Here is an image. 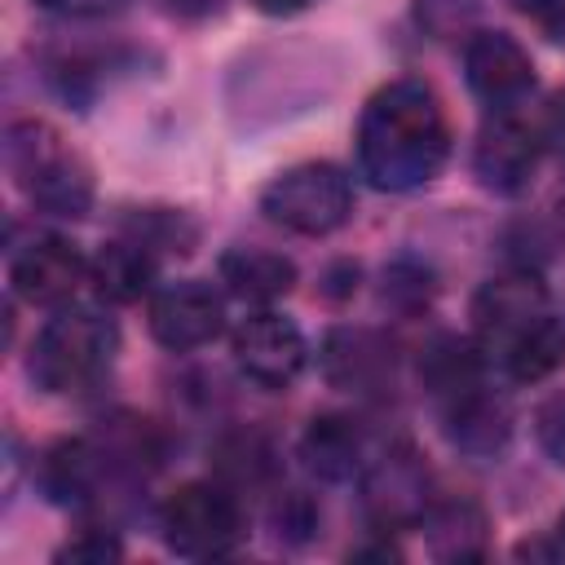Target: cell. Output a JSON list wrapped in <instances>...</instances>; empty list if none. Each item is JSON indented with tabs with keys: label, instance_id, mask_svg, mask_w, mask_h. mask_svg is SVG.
Listing matches in <instances>:
<instances>
[{
	"label": "cell",
	"instance_id": "cell-1",
	"mask_svg": "<svg viewBox=\"0 0 565 565\" xmlns=\"http://www.w3.org/2000/svg\"><path fill=\"white\" fill-rule=\"evenodd\" d=\"M450 154V128L437 93L419 79H393L362 106L358 163L375 190L406 194L428 185Z\"/></svg>",
	"mask_w": 565,
	"mask_h": 565
},
{
	"label": "cell",
	"instance_id": "cell-2",
	"mask_svg": "<svg viewBox=\"0 0 565 565\" xmlns=\"http://www.w3.org/2000/svg\"><path fill=\"white\" fill-rule=\"evenodd\" d=\"M115 353L119 327L88 305H71L40 327L26 371L44 393H84L110 371Z\"/></svg>",
	"mask_w": 565,
	"mask_h": 565
},
{
	"label": "cell",
	"instance_id": "cell-3",
	"mask_svg": "<svg viewBox=\"0 0 565 565\" xmlns=\"http://www.w3.org/2000/svg\"><path fill=\"white\" fill-rule=\"evenodd\" d=\"M4 163L22 185V194L31 199V207H40L44 216H62V221L88 216L93 172L62 146V137L49 124L40 119L13 124L4 132Z\"/></svg>",
	"mask_w": 565,
	"mask_h": 565
},
{
	"label": "cell",
	"instance_id": "cell-4",
	"mask_svg": "<svg viewBox=\"0 0 565 565\" xmlns=\"http://www.w3.org/2000/svg\"><path fill=\"white\" fill-rule=\"evenodd\" d=\"M159 530H163L168 552H177L185 561L230 556L247 539L243 508L225 481H190L177 494H168V503L159 512Z\"/></svg>",
	"mask_w": 565,
	"mask_h": 565
},
{
	"label": "cell",
	"instance_id": "cell-5",
	"mask_svg": "<svg viewBox=\"0 0 565 565\" xmlns=\"http://www.w3.org/2000/svg\"><path fill=\"white\" fill-rule=\"evenodd\" d=\"M260 212L291 234L322 238L353 216V185L335 163H296L265 185Z\"/></svg>",
	"mask_w": 565,
	"mask_h": 565
},
{
	"label": "cell",
	"instance_id": "cell-6",
	"mask_svg": "<svg viewBox=\"0 0 565 565\" xmlns=\"http://www.w3.org/2000/svg\"><path fill=\"white\" fill-rule=\"evenodd\" d=\"M362 508L384 534L424 521L433 508V477L411 441H393L362 463Z\"/></svg>",
	"mask_w": 565,
	"mask_h": 565
},
{
	"label": "cell",
	"instance_id": "cell-7",
	"mask_svg": "<svg viewBox=\"0 0 565 565\" xmlns=\"http://www.w3.org/2000/svg\"><path fill=\"white\" fill-rule=\"evenodd\" d=\"M552 305H547V287L539 282V274L530 269H508V274H494L477 300H472V322H477V335L490 353H503L516 335H525L539 318H547Z\"/></svg>",
	"mask_w": 565,
	"mask_h": 565
},
{
	"label": "cell",
	"instance_id": "cell-8",
	"mask_svg": "<svg viewBox=\"0 0 565 565\" xmlns=\"http://www.w3.org/2000/svg\"><path fill=\"white\" fill-rule=\"evenodd\" d=\"M305 358H309L305 335L282 313L260 309V313L243 318V327L234 331V362L260 388H287V384H296V375L305 371Z\"/></svg>",
	"mask_w": 565,
	"mask_h": 565
},
{
	"label": "cell",
	"instance_id": "cell-9",
	"mask_svg": "<svg viewBox=\"0 0 565 565\" xmlns=\"http://www.w3.org/2000/svg\"><path fill=\"white\" fill-rule=\"evenodd\" d=\"M318 366L331 388L358 393V397L388 393L393 375H397L393 344L371 327H331L318 349Z\"/></svg>",
	"mask_w": 565,
	"mask_h": 565
},
{
	"label": "cell",
	"instance_id": "cell-10",
	"mask_svg": "<svg viewBox=\"0 0 565 565\" xmlns=\"http://www.w3.org/2000/svg\"><path fill=\"white\" fill-rule=\"evenodd\" d=\"M221 331H225V300L207 282L185 278V282H172V287L154 291V300H150V335L163 349L190 353V349L212 344Z\"/></svg>",
	"mask_w": 565,
	"mask_h": 565
},
{
	"label": "cell",
	"instance_id": "cell-11",
	"mask_svg": "<svg viewBox=\"0 0 565 565\" xmlns=\"http://www.w3.org/2000/svg\"><path fill=\"white\" fill-rule=\"evenodd\" d=\"M539 154H543V137L512 110H499L472 146V172L494 194H521L534 181Z\"/></svg>",
	"mask_w": 565,
	"mask_h": 565
},
{
	"label": "cell",
	"instance_id": "cell-12",
	"mask_svg": "<svg viewBox=\"0 0 565 565\" xmlns=\"http://www.w3.org/2000/svg\"><path fill=\"white\" fill-rule=\"evenodd\" d=\"M463 75L494 110H512L534 88V62L508 31H472L463 44Z\"/></svg>",
	"mask_w": 565,
	"mask_h": 565
},
{
	"label": "cell",
	"instance_id": "cell-13",
	"mask_svg": "<svg viewBox=\"0 0 565 565\" xmlns=\"http://www.w3.org/2000/svg\"><path fill=\"white\" fill-rule=\"evenodd\" d=\"M88 278V260L66 238H31L9 260V287L26 305H62Z\"/></svg>",
	"mask_w": 565,
	"mask_h": 565
},
{
	"label": "cell",
	"instance_id": "cell-14",
	"mask_svg": "<svg viewBox=\"0 0 565 565\" xmlns=\"http://www.w3.org/2000/svg\"><path fill=\"white\" fill-rule=\"evenodd\" d=\"M441 428L455 450H463L472 459H490L512 437V411L499 393H490L486 384H472L441 402Z\"/></svg>",
	"mask_w": 565,
	"mask_h": 565
},
{
	"label": "cell",
	"instance_id": "cell-15",
	"mask_svg": "<svg viewBox=\"0 0 565 565\" xmlns=\"http://www.w3.org/2000/svg\"><path fill=\"white\" fill-rule=\"evenodd\" d=\"M102 472H110V459H106L102 441H88V437H71V441L49 446L40 455V468H35L40 490L62 508L88 503L102 486Z\"/></svg>",
	"mask_w": 565,
	"mask_h": 565
},
{
	"label": "cell",
	"instance_id": "cell-16",
	"mask_svg": "<svg viewBox=\"0 0 565 565\" xmlns=\"http://www.w3.org/2000/svg\"><path fill=\"white\" fill-rule=\"evenodd\" d=\"M216 274L225 282V291L247 305H274L278 296H287L296 287V265L269 247H230V252H221Z\"/></svg>",
	"mask_w": 565,
	"mask_h": 565
},
{
	"label": "cell",
	"instance_id": "cell-17",
	"mask_svg": "<svg viewBox=\"0 0 565 565\" xmlns=\"http://www.w3.org/2000/svg\"><path fill=\"white\" fill-rule=\"evenodd\" d=\"M424 534L437 561H477L486 556V539H490V521L472 499H433V508L424 512Z\"/></svg>",
	"mask_w": 565,
	"mask_h": 565
},
{
	"label": "cell",
	"instance_id": "cell-18",
	"mask_svg": "<svg viewBox=\"0 0 565 565\" xmlns=\"http://www.w3.org/2000/svg\"><path fill=\"white\" fill-rule=\"evenodd\" d=\"M88 282L102 300L110 305H132L154 287V252L124 238V243H106L93 260H88Z\"/></svg>",
	"mask_w": 565,
	"mask_h": 565
},
{
	"label": "cell",
	"instance_id": "cell-19",
	"mask_svg": "<svg viewBox=\"0 0 565 565\" xmlns=\"http://www.w3.org/2000/svg\"><path fill=\"white\" fill-rule=\"evenodd\" d=\"M300 459L318 477L344 481L353 477V468H362V437L344 415H318L300 437Z\"/></svg>",
	"mask_w": 565,
	"mask_h": 565
},
{
	"label": "cell",
	"instance_id": "cell-20",
	"mask_svg": "<svg viewBox=\"0 0 565 565\" xmlns=\"http://www.w3.org/2000/svg\"><path fill=\"white\" fill-rule=\"evenodd\" d=\"M419 380L441 406L446 397L481 384V349L459 335H437L419 358Z\"/></svg>",
	"mask_w": 565,
	"mask_h": 565
},
{
	"label": "cell",
	"instance_id": "cell-21",
	"mask_svg": "<svg viewBox=\"0 0 565 565\" xmlns=\"http://www.w3.org/2000/svg\"><path fill=\"white\" fill-rule=\"evenodd\" d=\"M499 358H503L508 375L521 380V384L547 380L552 371L565 366V318H556V313L539 318V322H534L525 335H516Z\"/></svg>",
	"mask_w": 565,
	"mask_h": 565
},
{
	"label": "cell",
	"instance_id": "cell-22",
	"mask_svg": "<svg viewBox=\"0 0 565 565\" xmlns=\"http://www.w3.org/2000/svg\"><path fill=\"white\" fill-rule=\"evenodd\" d=\"M212 468L216 477L234 490V486H260L274 477V446L260 433H225L212 450Z\"/></svg>",
	"mask_w": 565,
	"mask_h": 565
},
{
	"label": "cell",
	"instance_id": "cell-23",
	"mask_svg": "<svg viewBox=\"0 0 565 565\" xmlns=\"http://www.w3.org/2000/svg\"><path fill=\"white\" fill-rule=\"evenodd\" d=\"M481 18V0H415V22L433 40L468 35Z\"/></svg>",
	"mask_w": 565,
	"mask_h": 565
},
{
	"label": "cell",
	"instance_id": "cell-24",
	"mask_svg": "<svg viewBox=\"0 0 565 565\" xmlns=\"http://www.w3.org/2000/svg\"><path fill=\"white\" fill-rule=\"evenodd\" d=\"M128 230H132V243L150 252H190L194 243V225L181 212H141V216H128Z\"/></svg>",
	"mask_w": 565,
	"mask_h": 565
},
{
	"label": "cell",
	"instance_id": "cell-25",
	"mask_svg": "<svg viewBox=\"0 0 565 565\" xmlns=\"http://www.w3.org/2000/svg\"><path fill=\"white\" fill-rule=\"evenodd\" d=\"M269 521H274L278 539L305 543V539L318 530V508H313V499H309V494L287 490V494H278V503L269 508Z\"/></svg>",
	"mask_w": 565,
	"mask_h": 565
},
{
	"label": "cell",
	"instance_id": "cell-26",
	"mask_svg": "<svg viewBox=\"0 0 565 565\" xmlns=\"http://www.w3.org/2000/svg\"><path fill=\"white\" fill-rule=\"evenodd\" d=\"M433 296V274L415 260H397L393 269H384V300H402V305H424Z\"/></svg>",
	"mask_w": 565,
	"mask_h": 565
},
{
	"label": "cell",
	"instance_id": "cell-27",
	"mask_svg": "<svg viewBox=\"0 0 565 565\" xmlns=\"http://www.w3.org/2000/svg\"><path fill=\"white\" fill-rule=\"evenodd\" d=\"M119 556H124V543L106 530H84L66 547H57V561H88V565H106V561H119Z\"/></svg>",
	"mask_w": 565,
	"mask_h": 565
},
{
	"label": "cell",
	"instance_id": "cell-28",
	"mask_svg": "<svg viewBox=\"0 0 565 565\" xmlns=\"http://www.w3.org/2000/svg\"><path fill=\"white\" fill-rule=\"evenodd\" d=\"M521 18H530L547 40H565V0H512Z\"/></svg>",
	"mask_w": 565,
	"mask_h": 565
},
{
	"label": "cell",
	"instance_id": "cell-29",
	"mask_svg": "<svg viewBox=\"0 0 565 565\" xmlns=\"http://www.w3.org/2000/svg\"><path fill=\"white\" fill-rule=\"evenodd\" d=\"M539 441L556 463H565V393L539 411Z\"/></svg>",
	"mask_w": 565,
	"mask_h": 565
},
{
	"label": "cell",
	"instance_id": "cell-30",
	"mask_svg": "<svg viewBox=\"0 0 565 565\" xmlns=\"http://www.w3.org/2000/svg\"><path fill=\"white\" fill-rule=\"evenodd\" d=\"M44 9H53V13H71V18H93V13H110V9H119L124 0H40Z\"/></svg>",
	"mask_w": 565,
	"mask_h": 565
},
{
	"label": "cell",
	"instance_id": "cell-31",
	"mask_svg": "<svg viewBox=\"0 0 565 565\" xmlns=\"http://www.w3.org/2000/svg\"><path fill=\"white\" fill-rule=\"evenodd\" d=\"M260 13H269V18H291V13H305L313 0H252Z\"/></svg>",
	"mask_w": 565,
	"mask_h": 565
},
{
	"label": "cell",
	"instance_id": "cell-32",
	"mask_svg": "<svg viewBox=\"0 0 565 565\" xmlns=\"http://www.w3.org/2000/svg\"><path fill=\"white\" fill-rule=\"evenodd\" d=\"M547 141H556V150H565V97L552 102V115H547Z\"/></svg>",
	"mask_w": 565,
	"mask_h": 565
},
{
	"label": "cell",
	"instance_id": "cell-33",
	"mask_svg": "<svg viewBox=\"0 0 565 565\" xmlns=\"http://www.w3.org/2000/svg\"><path fill=\"white\" fill-rule=\"evenodd\" d=\"M172 9H177V13H190V18H199V13H212V9H221V0H172Z\"/></svg>",
	"mask_w": 565,
	"mask_h": 565
},
{
	"label": "cell",
	"instance_id": "cell-34",
	"mask_svg": "<svg viewBox=\"0 0 565 565\" xmlns=\"http://www.w3.org/2000/svg\"><path fill=\"white\" fill-rule=\"evenodd\" d=\"M561 539H565V516H561Z\"/></svg>",
	"mask_w": 565,
	"mask_h": 565
}]
</instances>
